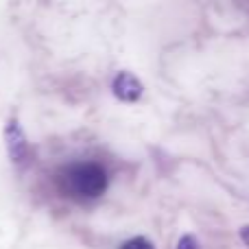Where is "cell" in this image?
<instances>
[{"mask_svg": "<svg viewBox=\"0 0 249 249\" xmlns=\"http://www.w3.org/2000/svg\"><path fill=\"white\" fill-rule=\"evenodd\" d=\"M7 146H9V153H11L13 162H22V158L26 155V140L16 121H11L7 127Z\"/></svg>", "mask_w": 249, "mask_h": 249, "instance_id": "3", "label": "cell"}, {"mask_svg": "<svg viewBox=\"0 0 249 249\" xmlns=\"http://www.w3.org/2000/svg\"><path fill=\"white\" fill-rule=\"evenodd\" d=\"M243 236H245V241H247V245H249V228L243 230Z\"/></svg>", "mask_w": 249, "mask_h": 249, "instance_id": "6", "label": "cell"}, {"mask_svg": "<svg viewBox=\"0 0 249 249\" xmlns=\"http://www.w3.org/2000/svg\"><path fill=\"white\" fill-rule=\"evenodd\" d=\"M112 90L121 101L131 103V101H138L142 96V83L138 81L133 74L118 72L116 79H114V83H112Z\"/></svg>", "mask_w": 249, "mask_h": 249, "instance_id": "2", "label": "cell"}, {"mask_svg": "<svg viewBox=\"0 0 249 249\" xmlns=\"http://www.w3.org/2000/svg\"><path fill=\"white\" fill-rule=\"evenodd\" d=\"M177 249H199V243L195 236H184L177 243Z\"/></svg>", "mask_w": 249, "mask_h": 249, "instance_id": "5", "label": "cell"}, {"mask_svg": "<svg viewBox=\"0 0 249 249\" xmlns=\"http://www.w3.org/2000/svg\"><path fill=\"white\" fill-rule=\"evenodd\" d=\"M64 188L72 197L81 199H96L107 190V173L96 162H77L70 164L61 173Z\"/></svg>", "mask_w": 249, "mask_h": 249, "instance_id": "1", "label": "cell"}, {"mask_svg": "<svg viewBox=\"0 0 249 249\" xmlns=\"http://www.w3.org/2000/svg\"><path fill=\"white\" fill-rule=\"evenodd\" d=\"M121 249H153V245H151L146 238H142V236H136V238H131V241H127V243H123V247Z\"/></svg>", "mask_w": 249, "mask_h": 249, "instance_id": "4", "label": "cell"}]
</instances>
